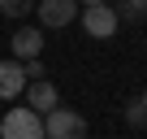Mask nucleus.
<instances>
[{"label": "nucleus", "instance_id": "1", "mask_svg": "<svg viewBox=\"0 0 147 139\" xmlns=\"http://www.w3.org/2000/svg\"><path fill=\"white\" fill-rule=\"evenodd\" d=\"M0 139H43V117L35 109L18 104L0 117Z\"/></svg>", "mask_w": 147, "mask_h": 139}, {"label": "nucleus", "instance_id": "2", "mask_svg": "<svg viewBox=\"0 0 147 139\" xmlns=\"http://www.w3.org/2000/svg\"><path fill=\"white\" fill-rule=\"evenodd\" d=\"M43 139H87V117L56 104V109L43 117Z\"/></svg>", "mask_w": 147, "mask_h": 139}, {"label": "nucleus", "instance_id": "3", "mask_svg": "<svg viewBox=\"0 0 147 139\" xmlns=\"http://www.w3.org/2000/svg\"><path fill=\"white\" fill-rule=\"evenodd\" d=\"M35 13H39V22L48 26V31H61V26H69V22H78V0H35Z\"/></svg>", "mask_w": 147, "mask_h": 139}, {"label": "nucleus", "instance_id": "4", "mask_svg": "<svg viewBox=\"0 0 147 139\" xmlns=\"http://www.w3.org/2000/svg\"><path fill=\"white\" fill-rule=\"evenodd\" d=\"M78 18H82V31H87L91 39H113V35H117V26H121V22H117V13H113L108 5H95V9H82Z\"/></svg>", "mask_w": 147, "mask_h": 139}, {"label": "nucleus", "instance_id": "5", "mask_svg": "<svg viewBox=\"0 0 147 139\" xmlns=\"http://www.w3.org/2000/svg\"><path fill=\"white\" fill-rule=\"evenodd\" d=\"M26 109H35L39 117H48L56 104H61V91H56V83L52 78H39V83H26Z\"/></svg>", "mask_w": 147, "mask_h": 139}, {"label": "nucleus", "instance_id": "6", "mask_svg": "<svg viewBox=\"0 0 147 139\" xmlns=\"http://www.w3.org/2000/svg\"><path fill=\"white\" fill-rule=\"evenodd\" d=\"M9 48H13V61H35L43 52V31L39 26H22V31H13Z\"/></svg>", "mask_w": 147, "mask_h": 139}, {"label": "nucleus", "instance_id": "7", "mask_svg": "<svg viewBox=\"0 0 147 139\" xmlns=\"http://www.w3.org/2000/svg\"><path fill=\"white\" fill-rule=\"evenodd\" d=\"M26 91V70H22V61H0V100H18Z\"/></svg>", "mask_w": 147, "mask_h": 139}, {"label": "nucleus", "instance_id": "8", "mask_svg": "<svg viewBox=\"0 0 147 139\" xmlns=\"http://www.w3.org/2000/svg\"><path fill=\"white\" fill-rule=\"evenodd\" d=\"M108 9L117 13V22H138V18H147V0H117Z\"/></svg>", "mask_w": 147, "mask_h": 139}, {"label": "nucleus", "instance_id": "9", "mask_svg": "<svg viewBox=\"0 0 147 139\" xmlns=\"http://www.w3.org/2000/svg\"><path fill=\"white\" fill-rule=\"evenodd\" d=\"M125 126L147 130V109H143V100H138V96H134V100H125Z\"/></svg>", "mask_w": 147, "mask_h": 139}, {"label": "nucleus", "instance_id": "10", "mask_svg": "<svg viewBox=\"0 0 147 139\" xmlns=\"http://www.w3.org/2000/svg\"><path fill=\"white\" fill-rule=\"evenodd\" d=\"M35 9V0H0V13L5 18H26Z\"/></svg>", "mask_w": 147, "mask_h": 139}, {"label": "nucleus", "instance_id": "11", "mask_svg": "<svg viewBox=\"0 0 147 139\" xmlns=\"http://www.w3.org/2000/svg\"><path fill=\"white\" fill-rule=\"evenodd\" d=\"M22 70H26V83H39V78H48V65L35 57V61H22Z\"/></svg>", "mask_w": 147, "mask_h": 139}, {"label": "nucleus", "instance_id": "12", "mask_svg": "<svg viewBox=\"0 0 147 139\" xmlns=\"http://www.w3.org/2000/svg\"><path fill=\"white\" fill-rule=\"evenodd\" d=\"M95 5H108V0H78V9H95Z\"/></svg>", "mask_w": 147, "mask_h": 139}, {"label": "nucleus", "instance_id": "13", "mask_svg": "<svg viewBox=\"0 0 147 139\" xmlns=\"http://www.w3.org/2000/svg\"><path fill=\"white\" fill-rule=\"evenodd\" d=\"M138 100H143V109H147V91H143V96H138Z\"/></svg>", "mask_w": 147, "mask_h": 139}]
</instances>
